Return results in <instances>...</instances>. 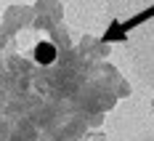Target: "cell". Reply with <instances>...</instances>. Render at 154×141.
Wrapping results in <instances>:
<instances>
[{
    "label": "cell",
    "mask_w": 154,
    "mask_h": 141,
    "mask_svg": "<svg viewBox=\"0 0 154 141\" xmlns=\"http://www.w3.org/2000/svg\"><path fill=\"white\" fill-rule=\"evenodd\" d=\"M37 56H40L43 61H51V56H53V51H51V45H40V51H37Z\"/></svg>",
    "instance_id": "6da1fadb"
}]
</instances>
